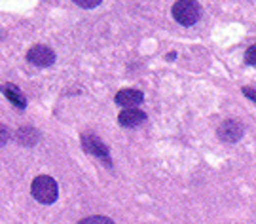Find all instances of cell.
Listing matches in <instances>:
<instances>
[{
  "instance_id": "1",
  "label": "cell",
  "mask_w": 256,
  "mask_h": 224,
  "mask_svg": "<svg viewBox=\"0 0 256 224\" xmlns=\"http://www.w3.org/2000/svg\"><path fill=\"white\" fill-rule=\"evenodd\" d=\"M30 192H32L34 200L40 202V204H44V206H52V204H55V200L59 198L57 182L52 177H48V175H40V177L34 178L32 184H30Z\"/></svg>"
},
{
  "instance_id": "2",
  "label": "cell",
  "mask_w": 256,
  "mask_h": 224,
  "mask_svg": "<svg viewBox=\"0 0 256 224\" xmlns=\"http://www.w3.org/2000/svg\"><path fill=\"white\" fill-rule=\"evenodd\" d=\"M203 10L200 2H194V0H180V2H174L173 4V18L174 21H178L184 27H192L196 25L200 18H202Z\"/></svg>"
},
{
  "instance_id": "3",
  "label": "cell",
  "mask_w": 256,
  "mask_h": 224,
  "mask_svg": "<svg viewBox=\"0 0 256 224\" xmlns=\"http://www.w3.org/2000/svg\"><path fill=\"white\" fill-rule=\"evenodd\" d=\"M82 148L88 152V154H92L95 158H99L102 164H106V166H112V160H110V152H108V146L102 142L97 135H93V133H84L82 135Z\"/></svg>"
},
{
  "instance_id": "4",
  "label": "cell",
  "mask_w": 256,
  "mask_h": 224,
  "mask_svg": "<svg viewBox=\"0 0 256 224\" xmlns=\"http://www.w3.org/2000/svg\"><path fill=\"white\" fill-rule=\"evenodd\" d=\"M216 135L220 137V140L234 144V142H238V140L245 135V126L239 120H224L218 126Z\"/></svg>"
},
{
  "instance_id": "5",
  "label": "cell",
  "mask_w": 256,
  "mask_h": 224,
  "mask_svg": "<svg viewBox=\"0 0 256 224\" xmlns=\"http://www.w3.org/2000/svg\"><path fill=\"white\" fill-rule=\"evenodd\" d=\"M27 61L34 66H52L55 63V54L48 46H32L27 54Z\"/></svg>"
},
{
  "instance_id": "6",
  "label": "cell",
  "mask_w": 256,
  "mask_h": 224,
  "mask_svg": "<svg viewBox=\"0 0 256 224\" xmlns=\"http://www.w3.org/2000/svg\"><path fill=\"white\" fill-rule=\"evenodd\" d=\"M144 101V95L138 90H122L116 94V103L120 106H126V108H133Z\"/></svg>"
},
{
  "instance_id": "7",
  "label": "cell",
  "mask_w": 256,
  "mask_h": 224,
  "mask_svg": "<svg viewBox=\"0 0 256 224\" xmlns=\"http://www.w3.org/2000/svg\"><path fill=\"white\" fill-rule=\"evenodd\" d=\"M144 120H146V114L138 108H126L124 112H120L118 116V124L124 128H135Z\"/></svg>"
},
{
  "instance_id": "8",
  "label": "cell",
  "mask_w": 256,
  "mask_h": 224,
  "mask_svg": "<svg viewBox=\"0 0 256 224\" xmlns=\"http://www.w3.org/2000/svg\"><path fill=\"white\" fill-rule=\"evenodd\" d=\"M0 92L6 95L10 103L16 104L18 108H25V106H27V97L23 95V92L19 90L18 86H14V84H2V86H0Z\"/></svg>"
},
{
  "instance_id": "9",
  "label": "cell",
  "mask_w": 256,
  "mask_h": 224,
  "mask_svg": "<svg viewBox=\"0 0 256 224\" xmlns=\"http://www.w3.org/2000/svg\"><path fill=\"white\" fill-rule=\"evenodd\" d=\"M16 139L23 146H34L38 142V139H40V133L34 128H30V126H23V128H19L16 131Z\"/></svg>"
},
{
  "instance_id": "10",
  "label": "cell",
  "mask_w": 256,
  "mask_h": 224,
  "mask_svg": "<svg viewBox=\"0 0 256 224\" xmlns=\"http://www.w3.org/2000/svg\"><path fill=\"white\" fill-rule=\"evenodd\" d=\"M78 224H114L110 220L108 216H102V215H93V216H86L82 218Z\"/></svg>"
},
{
  "instance_id": "11",
  "label": "cell",
  "mask_w": 256,
  "mask_h": 224,
  "mask_svg": "<svg viewBox=\"0 0 256 224\" xmlns=\"http://www.w3.org/2000/svg\"><path fill=\"white\" fill-rule=\"evenodd\" d=\"M245 61H247L248 65L256 66V44L247 50V54H245Z\"/></svg>"
},
{
  "instance_id": "12",
  "label": "cell",
  "mask_w": 256,
  "mask_h": 224,
  "mask_svg": "<svg viewBox=\"0 0 256 224\" xmlns=\"http://www.w3.org/2000/svg\"><path fill=\"white\" fill-rule=\"evenodd\" d=\"M10 140V131L4 124H0V146H4Z\"/></svg>"
},
{
  "instance_id": "13",
  "label": "cell",
  "mask_w": 256,
  "mask_h": 224,
  "mask_svg": "<svg viewBox=\"0 0 256 224\" xmlns=\"http://www.w3.org/2000/svg\"><path fill=\"white\" fill-rule=\"evenodd\" d=\"M101 4V0H76V6H82V8H95V6H99Z\"/></svg>"
},
{
  "instance_id": "14",
  "label": "cell",
  "mask_w": 256,
  "mask_h": 224,
  "mask_svg": "<svg viewBox=\"0 0 256 224\" xmlns=\"http://www.w3.org/2000/svg\"><path fill=\"white\" fill-rule=\"evenodd\" d=\"M241 92H243V95H245L247 99H250V101H254V103H256V90H254V88H248V86H245Z\"/></svg>"
}]
</instances>
